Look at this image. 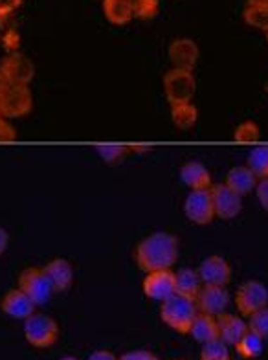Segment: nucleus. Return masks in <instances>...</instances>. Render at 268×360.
<instances>
[{
	"mask_svg": "<svg viewBox=\"0 0 268 360\" xmlns=\"http://www.w3.org/2000/svg\"><path fill=\"white\" fill-rule=\"evenodd\" d=\"M132 13L140 19H153L158 13V0H131Z\"/></svg>",
	"mask_w": 268,
	"mask_h": 360,
	"instance_id": "obj_31",
	"label": "nucleus"
},
{
	"mask_svg": "<svg viewBox=\"0 0 268 360\" xmlns=\"http://www.w3.org/2000/svg\"><path fill=\"white\" fill-rule=\"evenodd\" d=\"M224 184L228 186L230 190L236 191L237 195L245 197V195L252 193V191L255 190V186H257V176L252 173V169H250L248 166H236L228 171Z\"/></svg>",
	"mask_w": 268,
	"mask_h": 360,
	"instance_id": "obj_18",
	"label": "nucleus"
},
{
	"mask_svg": "<svg viewBox=\"0 0 268 360\" xmlns=\"http://www.w3.org/2000/svg\"><path fill=\"white\" fill-rule=\"evenodd\" d=\"M246 166L252 169L257 180L268 179V146H261L252 149L248 155V164Z\"/></svg>",
	"mask_w": 268,
	"mask_h": 360,
	"instance_id": "obj_26",
	"label": "nucleus"
},
{
	"mask_svg": "<svg viewBox=\"0 0 268 360\" xmlns=\"http://www.w3.org/2000/svg\"><path fill=\"white\" fill-rule=\"evenodd\" d=\"M17 140V131L10 122L0 116V143H11Z\"/></svg>",
	"mask_w": 268,
	"mask_h": 360,
	"instance_id": "obj_32",
	"label": "nucleus"
},
{
	"mask_svg": "<svg viewBox=\"0 0 268 360\" xmlns=\"http://www.w3.org/2000/svg\"><path fill=\"white\" fill-rule=\"evenodd\" d=\"M198 276L204 285H219L226 287L231 278L230 263L221 256H210L198 266Z\"/></svg>",
	"mask_w": 268,
	"mask_h": 360,
	"instance_id": "obj_13",
	"label": "nucleus"
},
{
	"mask_svg": "<svg viewBox=\"0 0 268 360\" xmlns=\"http://www.w3.org/2000/svg\"><path fill=\"white\" fill-rule=\"evenodd\" d=\"M0 74L4 76L8 85H26L32 83L33 76H35V67L30 61L28 57L23 53L15 52L6 56L0 63Z\"/></svg>",
	"mask_w": 268,
	"mask_h": 360,
	"instance_id": "obj_9",
	"label": "nucleus"
},
{
	"mask_svg": "<svg viewBox=\"0 0 268 360\" xmlns=\"http://www.w3.org/2000/svg\"><path fill=\"white\" fill-rule=\"evenodd\" d=\"M197 314L198 309L197 304H195V300H189L177 292L162 302V322L167 327H171L173 331L180 333V335H189V329L193 326V320Z\"/></svg>",
	"mask_w": 268,
	"mask_h": 360,
	"instance_id": "obj_2",
	"label": "nucleus"
},
{
	"mask_svg": "<svg viewBox=\"0 0 268 360\" xmlns=\"http://www.w3.org/2000/svg\"><path fill=\"white\" fill-rule=\"evenodd\" d=\"M230 347L221 338L206 342L200 349V360H230Z\"/></svg>",
	"mask_w": 268,
	"mask_h": 360,
	"instance_id": "obj_28",
	"label": "nucleus"
},
{
	"mask_svg": "<svg viewBox=\"0 0 268 360\" xmlns=\"http://www.w3.org/2000/svg\"><path fill=\"white\" fill-rule=\"evenodd\" d=\"M118 360H160L155 353H151V351L146 349H136V351H127V353H123Z\"/></svg>",
	"mask_w": 268,
	"mask_h": 360,
	"instance_id": "obj_34",
	"label": "nucleus"
},
{
	"mask_svg": "<svg viewBox=\"0 0 268 360\" xmlns=\"http://www.w3.org/2000/svg\"><path fill=\"white\" fill-rule=\"evenodd\" d=\"M89 360H118V356L114 355L113 351L98 349V351H94V353H92V355L89 356Z\"/></svg>",
	"mask_w": 268,
	"mask_h": 360,
	"instance_id": "obj_37",
	"label": "nucleus"
},
{
	"mask_svg": "<svg viewBox=\"0 0 268 360\" xmlns=\"http://www.w3.org/2000/svg\"><path fill=\"white\" fill-rule=\"evenodd\" d=\"M46 274L50 278L53 285V290H68L74 283V269H72L70 261L61 259V257H57V259H52L46 265Z\"/></svg>",
	"mask_w": 268,
	"mask_h": 360,
	"instance_id": "obj_19",
	"label": "nucleus"
},
{
	"mask_svg": "<svg viewBox=\"0 0 268 360\" xmlns=\"http://www.w3.org/2000/svg\"><path fill=\"white\" fill-rule=\"evenodd\" d=\"M184 214L193 224L204 226L215 219L213 200L210 190H193L184 200Z\"/></svg>",
	"mask_w": 268,
	"mask_h": 360,
	"instance_id": "obj_8",
	"label": "nucleus"
},
{
	"mask_svg": "<svg viewBox=\"0 0 268 360\" xmlns=\"http://www.w3.org/2000/svg\"><path fill=\"white\" fill-rule=\"evenodd\" d=\"M179 360H186V359H179Z\"/></svg>",
	"mask_w": 268,
	"mask_h": 360,
	"instance_id": "obj_43",
	"label": "nucleus"
},
{
	"mask_svg": "<svg viewBox=\"0 0 268 360\" xmlns=\"http://www.w3.org/2000/svg\"><path fill=\"white\" fill-rule=\"evenodd\" d=\"M19 289L28 294L35 305H44L50 302L53 292V285L48 278L46 270L39 266H30L23 270L19 278Z\"/></svg>",
	"mask_w": 268,
	"mask_h": 360,
	"instance_id": "obj_5",
	"label": "nucleus"
},
{
	"mask_svg": "<svg viewBox=\"0 0 268 360\" xmlns=\"http://www.w3.org/2000/svg\"><path fill=\"white\" fill-rule=\"evenodd\" d=\"M210 193H212L215 217L230 221V219H236L241 214V210H243V197L237 195L234 190H230L226 184L212 186Z\"/></svg>",
	"mask_w": 268,
	"mask_h": 360,
	"instance_id": "obj_11",
	"label": "nucleus"
},
{
	"mask_svg": "<svg viewBox=\"0 0 268 360\" xmlns=\"http://www.w3.org/2000/svg\"><path fill=\"white\" fill-rule=\"evenodd\" d=\"M255 195H257L259 204L268 212V179L259 180L257 186H255Z\"/></svg>",
	"mask_w": 268,
	"mask_h": 360,
	"instance_id": "obj_36",
	"label": "nucleus"
},
{
	"mask_svg": "<svg viewBox=\"0 0 268 360\" xmlns=\"http://www.w3.org/2000/svg\"><path fill=\"white\" fill-rule=\"evenodd\" d=\"M195 90H197V81H195L191 70L173 68L164 76V92L171 105L191 101L195 96Z\"/></svg>",
	"mask_w": 268,
	"mask_h": 360,
	"instance_id": "obj_4",
	"label": "nucleus"
},
{
	"mask_svg": "<svg viewBox=\"0 0 268 360\" xmlns=\"http://www.w3.org/2000/svg\"><path fill=\"white\" fill-rule=\"evenodd\" d=\"M198 120V110L193 105V101L188 103H177L171 105V122L180 131H189L193 129Z\"/></svg>",
	"mask_w": 268,
	"mask_h": 360,
	"instance_id": "obj_22",
	"label": "nucleus"
},
{
	"mask_svg": "<svg viewBox=\"0 0 268 360\" xmlns=\"http://www.w3.org/2000/svg\"><path fill=\"white\" fill-rule=\"evenodd\" d=\"M35 307L37 305L33 304L32 298L20 289L6 292V296L0 302V309L10 318H15V320H26V318L35 313Z\"/></svg>",
	"mask_w": 268,
	"mask_h": 360,
	"instance_id": "obj_15",
	"label": "nucleus"
},
{
	"mask_svg": "<svg viewBox=\"0 0 268 360\" xmlns=\"http://www.w3.org/2000/svg\"><path fill=\"white\" fill-rule=\"evenodd\" d=\"M179 259V239L173 233L155 232L136 247V263L143 272L171 269Z\"/></svg>",
	"mask_w": 268,
	"mask_h": 360,
	"instance_id": "obj_1",
	"label": "nucleus"
},
{
	"mask_svg": "<svg viewBox=\"0 0 268 360\" xmlns=\"http://www.w3.org/2000/svg\"><path fill=\"white\" fill-rule=\"evenodd\" d=\"M129 147V151L136 153V155H143V153H151V149H153V146H149V143H131Z\"/></svg>",
	"mask_w": 268,
	"mask_h": 360,
	"instance_id": "obj_38",
	"label": "nucleus"
},
{
	"mask_svg": "<svg viewBox=\"0 0 268 360\" xmlns=\"http://www.w3.org/2000/svg\"><path fill=\"white\" fill-rule=\"evenodd\" d=\"M217 323H219V338L226 342L228 346H236L241 337L248 331V323L237 314L231 313H221L217 316Z\"/></svg>",
	"mask_w": 268,
	"mask_h": 360,
	"instance_id": "obj_16",
	"label": "nucleus"
},
{
	"mask_svg": "<svg viewBox=\"0 0 268 360\" xmlns=\"http://www.w3.org/2000/svg\"><path fill=\"white\" fill-rule=\"evenodd\" d=\"M141 289L147 298L156 300V302H164L170 296L177 292V278L171 269L164 270H153L147 272L146 280L141 283Z\"/></svg>",
	"mask_w": 268,
	"mask_h": 360,
	"instance_id": "obj_10",
	"label": "nucleus"
},
{
	"mask_svg": "<svg viewBox=\"0 0 268 360\" xmlns=\"http://www.w3.org/2000/svg\"><path fill=\"white\" fill-rule=\"evenodd\" d=\"M61 360H79V359H75V356H72V355H66V356H63Z\"/></svg>",
	"mask_w": 268,
	"mask_h": 360,
	"instance_id": "obj_41",
	"label": "nucleus"
},
{
	"mask_svg": "<svg viewBox=\"0 0 268 360\" xmlns=\"http://www.w3.org/2000/svg\"><path fill=\"white\" fill-rule=\"evenodd\" d=\"M180 179L189 190H210L212 188V173L206 169L204 164L197 160L186 162L180 167Z\"/></svg>",
	"mask_w": 268,
	"mask_h": 360,
	"instance_id": "obj_17",
	"label": "nucleus"
},
{
	"mask_svg": "<svg viewBox=\"0 0 268 360\" xmlns=\"http://www.w3.org/2000/svg\"><path fill=\"white\" fill-rule=\"evenodd\" d=\"M267 41H268V30H267Z\"/></svg>",
	"mask_w": 268,
	"mask_h": 360,
	"instance_id": "obj_42",
	"label": "nucleus"
},
{
	"mask_svg": "<svg viewBox=\"0 0 268 360\" xmlns=\"http://www.w3.org/2000/svg\"><path fill=\"white\" fill-rule=\"evenodd\" d=\"M195 304H197L198 313L219 316L221 313H226V309L230 305V292L219 285H203Z\"/></svg>",
	"mask_w": 268,
	"mask_h": 360,
	"instance_id": "obj_12",
	"label": "nucleus"
},
{
	"mask_svg": "<svg viewBox=\"0 0 268 360\" xmlns=\"http://www.w3.org/2000/svg\"><path fill=\"white\" fill-rule=\"evenodd\" d=\"M198 53V44L191 39H174L170 44V61L173 63V68L193 72Z\"/></svg>",
	"mask_w": 268,
	"mask_h": 360,
	"instance_id": "obj_14",
	"label": "nucleus"
},
{
	"mask_svg": "<svg viewBox=\"0 0 268 360\" xmlns=\"http://www.w3.org/2000/svg\"><path fill=\"white\" fill-rule=\"evenodd\" d=\"M6 86H8V83H6L4 76H2V74H0V94H2V92H4Z\"/></svg>",
	"mask_w": 268,
	"mask_h": 360,
	"instance_id": "obj_40",
	"label": "nucleus"
},
{
	"mask_svg": "<svg viewBox=\"0 0 268 360\" xmlns=\"http://www.w3.org/2000/svg\"><path fill=\"white\" fill-rule=\"evenodd\" d=\"M189 335L200 344L212 342L219 338V323H217V316L212 314L198 313L193 320V326L189 329Z\"/></svg>",
	"mask_w": 268,
	"mask_h": 360,
	"instance_id": "obj_20",
	"label": "nucleus"
},
{
	"mask_svg": "<svg viewBox=\"0 0 268 360\" xmlns=\"http://www.w3.org/2000/svg\"><path fill=\"white\" fill-rule=\"evenodd\" d=\"M263 337H259L257 333L250 331L248 329V331L241 337V340L236 344V351L246 360L257 359V356L261 355V351H263Z\"/></svg>",
	"mask_w": 268,
	"mask_h": 360,
	"instance_id": "obj_25",
	"label": "nucleus"
},
{
	"mask_svg": "<svg viewBox=\"0 0 268 360\" xmlns=\"http://www.w3.org/2000/svg\"><path fill=\"white\" fill-rule=\"evenodd\" d=\"M8 243H10V236L6 232L4 228L0 226V256L4 254L6 248H8Z\"/></svg>",
	"mask_w": 268,
	"mask_h": 360,
	"instance_id": "obj_39",
	"label": "nucleus"
},
{
	"mask_svg": "<svg viewBox=\"0 0 268 360\" xmlns=\"http://www.w3.org/2000/svg\"><path fill=\"white\" fill-rule=\"evenodd\" d=\"M243 19L248 26L257 30H268V0H248L245 11H243Z\"/></svg>",
	"mask_w": 268,
	"mask_h": 360,
	"instance_id": "obj_23",
	"label": "nucleus"
},
{
	"mask_svg": "<svg viewBox=\"0 0 268 360\" xmlns=\"http://www.w3.org/2000/svg\"><path fill=\"white\" fill-rule=\"evenodd\" d=\"M24 338L30 346L37 349H46L52 347L59 338V326L52 316L41 313H33L24 320Z\"/></svg>",
	"mask_w": 268,
	"mask_h": 360,
	"instance_id": "obj_3",
	"label": "nucleus"
},
{
	"mask_svg": "<svg viewBox=\"0 0 268 360\" xmlns=\"http://www.w3.org/2000/svg\"><path fill=\"white\" fill-rule=\"evenodd\" d=\"M2 44H4L8 52L15 53L17 50H19V44H20L19 34H17L15 30H8V32L2 35Z\"/></svg>",
	"mask_w": 268,
	"mask_h": 360,
	"instance_id": "obj_33",
	"label": "nucleus"
},
{
	"mask_svg": "<svg viewBox=\"0 0 268 360\" xmlns=\"http://www.w3.org/2000/svg\"><path fill=\"white\" fill-rule=\"evenodd\" d=\"M259 136H261V129L255 122L252 120H246L241 125H237V129L234 131V140L239 143H254L257 142Z\"/></svg>",
	"mask_w": 268,
	"mask_h": 360,
	"instance_id": "obj_29",
	"label": "nucleus"
},
{
	"mask_svg": "<svg viewBox=\"0 0 268 360\" xmlns=\"http://www.w3.org/2000/svg\"><path fill=\"white\" fill-rule=\"evenodd\" d=\"M236 305L241 316H252L268 305V289L257 280L245 281L236 292Z\"/></svg>",
	"mask_w": 268,
	"mask_h": 360,
	"instance_id": "obj_7",
	"label": "nucleus"
},
{
	"mask_svg": "<svg viewBox=\"0 0 268 360\" xmlns=\"http://www.w3.org/2000/svg\"><path fill=\"white\" fill-rule=\"evenodd\" d=\"M33 96L26 85H8L0 94V116L23 118L32 110Z\"/></svg>",
	"mask_w": 268,
	"mask_h": 360,
	"instance_id": "obj_6",
	"label": "nucleus"
},
{
	"mask_svg": "<svg viewBox=\"0 0 268 360\" xmlns=\"http://www.w3.org/2000/svg\"><path fill=\"white\" fill-rule=\"evenodd\" d=\"M267 92H268V86H267Z\"/></svg>",
	"mask_w": 268,
	"mask_h": 360,
	"instance_id": "obj_44",
	"label": "nucleus"
},
{
	"mask_svg": "<svg viewBox=\"0 0 268 360\" xmlns=\"http://www.w3.org/2000/svg\"><path fill=\"white\" fill-rule=\"evenodd\" d=\"M103 11L108 22L123 26L134 17L131 0H103Z\"/></svg>",
	"mask_w": 268,
	"mask_h": 360,
	"instance_id": "obj_24",
	"label": "nucleus"
},
{
	"mask_svg": "<svg viewBox=\"0 0 268 360\" xmlns=\"http://www.w3.org/2000/svg\"><path fill=\"white\" fill-rule=\"evenodd\" d=\"M177 294L180 296H186L189 300H197L198 292L203 289V280H200V276H198V270L193 269H180L177 274Z\"/></svg>",
	"mask_w": 268,
	"mask_h": 360,
	"instance_id": "obj_21",
	"label": "nucleus"
},
{
	"mask_svg": "<svg viewBox=\"0 0 268 360\" xmlns=\"http://www.w3.org/2000/svg\"><path fill=\"white\" fill-rule=\"evenodd\" d=\"M94 149L107 164H118L129 153V147L123 143H96Z\"/></svg>",
	"mask_w": 268,
	"mask_h": 360,
	"instance_id": "obj_27",
	"label": "nucleus"
},
{
	"mask_svg": "<svg viewBox=\"0 0 268 360\" xmlns=\"http://www.w3.org/2000/svg\"><path fill=\"white\" fill-rule=\"evenodd\" d=\"M20 4L23 0H0V20L8 19Z\"/></svg>",
	"mask_w": 268,
	"mask_h": 360,
	"instance_id": "obj_35",
	"label": "nucleus"
},
{
	"mask_svg": "<svg viewBox=\"0 0 268 360\" xmlns=\"http://www.w3.org/2000/svg\"><path fill=\"white\" fill-rule=\"evenodd\" d=\"M248 329L257 333L259 337H268V305L259 309L257 313H254L252 316H248Z\"/></svg>",
	"mask_w": 268,
	"mask_h": 360,
	"instance_id": "obj_30",
	"label": "nucleus"
}]
</instances>
